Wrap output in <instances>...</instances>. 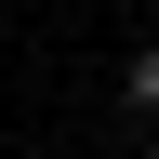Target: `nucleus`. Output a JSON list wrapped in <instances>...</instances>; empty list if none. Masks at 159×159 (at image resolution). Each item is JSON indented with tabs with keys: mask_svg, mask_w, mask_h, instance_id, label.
I'll use <instances>...</instances> for the list:
<instances>
[{
	"mask_svg": "<svg viewBox=\"0 0 159 159\" xmlns=\"http://www.w3.org/2000/svg\"><path fill=\"white\" fill-rule=\"evenodd\" d=\"M133 93H146V106H159V40H146V53H133Z\"/></svg>",
	"mask_w": 159,
	"mask_h": 159,
	"instance_id": "1",
	"label": "nucleus"
},
{
	"mask_svg": "<svg viewBox=\"0 0 159 159\" xmlns=\"http://www.w3.org/2000/svg\"><path fill=\"white\" fill-rule=\"evenodd\" d=\"M146 159H159V146H146Z\"/></svg>",
	"mask_w": 159,
	"mask_h": 159,
	"instance_id": "2",
	"label": "nucleus"
}]
</instances>
